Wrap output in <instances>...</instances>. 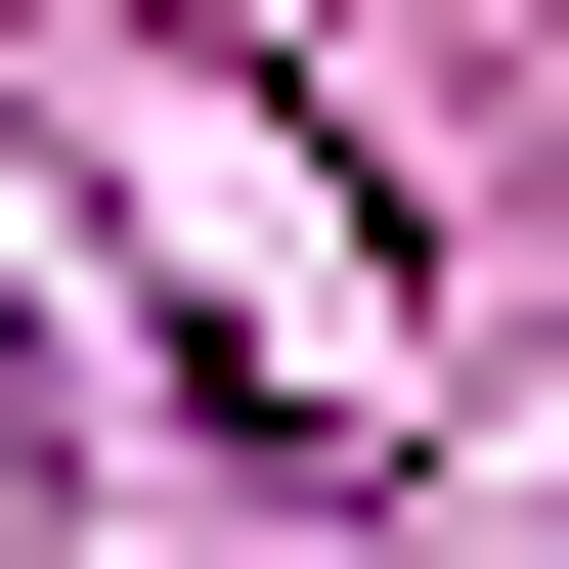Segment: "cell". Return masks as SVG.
Returning a JSON list of instances; mask_svg holds the SVG:
<instances>
[{"instance_id":"cell-1","label":"cell","mask_w":569,"mask_h":569,"mask_svg":"<svg viewBox=\"0 0 569 569\" xmlns=\"http://www.w3.org/2000/svg\"><path fill=\"white\" fill-rule=\"evenodd\" d=\"M0 438H88V351H44V263H0Z\"/></svg>"}]
</instances>
